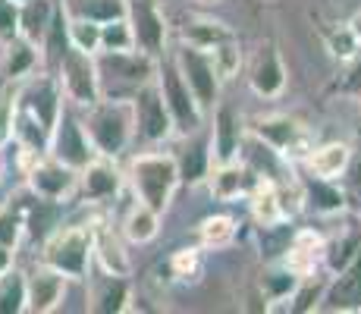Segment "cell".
Here are the masks:
<instances>
[{
  "label": "cell",
  "instance_id": "obj_17",
  "mask_svg": "<svg viewBox=\"0 0 361 314\" xmlns=\"http://www.w3.org/2000/svg\"><path fill=\"white\" fill-rule=\"evenodd\" d=\"M35 63V51H32V41H16L13 38L10 51H6L4 57V76H10V79H19V76H25L32 69Z\"/></svg>",
  "mask_w": 361,
  "mask_h": 314
},
{
  "label": "cell",
  "instance_id": "obj_22",
  "mask_svg": "<svg viewBox=\"0 0 361 314\" xmlns=\"http://www.w3.org/2000/svg\"><path fill=\"white\" fill-rule=\"evenodd\" d=\"M116 188V176L107 170V167H92L88 170V179H85V192L92 198H101V195H110Z\"/></svg>",
  "mask_w": 361,
  "mask_h": 314
},
{
  "label": "cell",
  "instance_id": "obj_33",
  "mask_svg": "<svg viewBox=\"0 0 361 314\" xmlns=\"http://www.w3.org/2000/svg\"><path fill=\"white\" fill-rule=\"evenodd\" d=\"M10 264H13L10 248H4V246H0V274H4V270H10Z\"/></svg>",
  "mask_w": 361,
  "mask_h": 314
},
{
  "label": "cell",
  "instance_id": "obj_6",
  "mask_svg": "<svg viewBox=\"0 0 361 314\" xmlns=\"http://www.w3.org/2000/svg\"><path fill=\"white\" fill-rule=\"evenodd\" d=\"M92 135L104 155H116L123 148V142H126V120H123V114L114 107L98 110L92 116Z\"/></svg>",
  "mask_w": 361,
  "mask_h": 314
},
{
  "label": "cell",
  "instance_id": "obj_18",
  "mask_svg": "<svg viewBox=\"0 0 361 314\" xmlns=\"http://www.w3.org/2000/svg\"><path fill=\"white\" fill-rule=\"evenodd\" d=\"M44 41H47V54H51V60L54 63L63 60V54L69 51V23L63 19L60 10H54L51 25H47V32H44Z\"/></svg>",
  "mask_w": 361,
  "mask_h": 314
},
{
  "label": "cell",
  "instance_id": "obj_32",
  "mask_svg": "<svg viewBox=\"0 0 361 314\" xmlns=\"http://www.w3.org/2000/svg\"><path fill=\"white\" fill-rule=\"evenodd\" d=\"M311 198H314L321 207H336L339 205V195L333 192V188L321 186V183H311Z\"/></svg>",
  "mask_w": 361,
  "mask_h": 314
},
{
  "label": "cell",
  "instance_id": "obj_29",
  "mask_svg": "<svg viewBox=\"0 0 361 314\" xmlns=\"http://www.w3.org/2000/svg\"><path fill=\"white\" fill-rule=\"evenodd\" d=\"M201 173H204V148L195 145V148L183 157V176L185 179H198Z\"/></svg>",
  "mask_w": 361,
  "mask_h": 314
},
{
  "label": "cell",
  "instance_id": "obj_9",
  "mask_svg": "<svg viewBox=\"0 0 361 314\" xmlns=\"http://www.w3.org/2000/svg\"><path fill=\"white\" fill-rule=\"evenodd\" d=\"M132 19H135V38L138 44H145V51H161V35L164 25L157 19L151 0H135L132 4Z\"/></svg>",
  "mask_w": 361,
  "mask_h": 314
},
{
  "label": "cell",
  "instance_id": "obj_12",
  "mask_svg": "<svg viewBox=\"0 0 361 314\" xmlns=\"http://www.w3.org/2000/svg\"><path fill=\"white\" fill-rule=\"evenodd\" d=\"M25 311V280L16 270L0 274V314H19Z\"/></svg>",
  "mask_w": 361,
  "mask_h": 314
},
{
  "label": "cell",
  "instance_id": "obj_27",
  "mask_svg": "<svg viewBox=\"0 0 361 314\" xmlns=\"http://www.w3.org/2000/svg\"><path fill=\"white\" fill-rule=\"evenodd\" d=\"M13 116H16V107H13V95H0V148L10 142L13 135Z\"/></svg>",
  "mask_w": 361,
  "mask_h": 314
},
{
  "label": "cell",
  "instance_id": "obj_7",
  "mask_svg": "<svg viewBox=\"0 0 361 314\" xmlns=\"http://www.w3.org/2000/svg\"><path fill=\"white\" fill-rule=\"evenodd\" d=\"M23 101H25V110L51 132L54 123H57V114H60V101H57L54 82H38V85H32L29 92L23 95Z\"/></svg>",
  "mask_w": 361,
  "mask_h": 314
},
{
  "label": "cell",
  "instance_id": "obj_1",
  "mask_svg": "<svg viewBox=\"0 0 361 314\" xmlns=\"http://www.w3.org/2000/svg\"><path fill=\"white\" fill-rule=\"evenodd\" d=\"M47 264L60 274H69V277H82L85 274V264H88V236L73 229V233H63L47 246L44 251Z\"/></svg>",
  "mask_w": 361,
  "mask_h": 314
},
{
  "label": "cell",
  "instance_id": "obj_5",
  "mask_svg": "<svg viewBox=\"0 0 361 314\" xmlns=\"http://www.w3.org/2000/svg\"><path fill=\"white\" fill-rule=\"evenodd\" d=\"M63 292V274L60 270H38L32 280H25V308L32 311H51L60 302Z\"/></svg>",
  "mask_w": 361,
  "mask_h": 314
},
{
  "label": "cell",
  "instance_id": "obj_30",
  "mask_svg": "<svg viewBox=\"0 0 361 314\" xmlns=\"http://www.w3.org/2000/svg\"><path fill=\"white\" fill-rule=\"evenodd\" d=\"M101 41H104L107 47H114V51L126 47V44H129V32H126V25H123V23H114V19H110V25L101 32Z\"/></svg>",
  "mask_w": 361,
  "mask_h": 314
},
{
  "label": "cell",
  "instance_id": "obj_28",
  "mask_svg": "<svg viewBox=\"0 0 361 314\" xmlns=\"http://www.w3.org/2000/svg\"><path fill=\"white\" fill-rule=\"evenodd\" d=\"M123 298H126V286L123 283H107V289L98 298V311H120Z\"/></svg>",
  "mask_w": 361,
  "mask_h": 314
},
{
  "label": "cell",
  "instance_id": "obj_16",
  "mask_svg": "<svg viewBox=\"0 0 361 314\" xmlns=\"http://www.w3.org/2000/svg\"><path fill=\"white\" fill-rule=\"evenodd\" d=\"M330 305L333 308H358L361 305V264H355V267L336 283V289L330 292Z\"/></svg>",
  "mask_w": 361,
  "mask_h": 314
},
{
  "label": "cell",
  "instance_id": "obj_25",
  "mask_svg": "<svg viewBox=\"0 0 361 314\" xmlns=\"http://www.w3.org/2000/svg\"><path fill=\"white\" fill-rule=\"evenodd\" d=\"M69 41H73L79 51H92L101 41V32H98V25H92V19H82V23L69 25Z\"/></svg>",
  "mask_w": 361,
  "mask_h": 314
},
{
  "label": "cell",
  "instance_id": "obj_3",
  "mask_svg": "<svg viewBox=\"0 0 361 314\" xmlns=\"http://www.w3.org/2000/svg\"><path fill=\"white\" fill-rule=\"evenodd\" d=\"M54 126H57V132H54V155H57V160L66 167H85L92 160V151H88V142L82 135L79 123L69 114H63V120H57Z\"/></svg>",
  "mask_w": 361,
  "mask_h": 314
},
{
  "label": "cell",
  "instance_id": "obj_24",
  "mask_svg": "<svg viewBox=\"0 0 361 314\" xmlns=\"http://www.w3.org/2000/svg\"><path fill=\"white\" fill-rule=\"evenodd\" d=\"M123 13L120 0H88L85 6H82V16L92 19V23H110V19H116Z\"/></svg>",
  "mask_w": 361,
  "mask_h": 314
},
{
  "label": "cell",
  "instance_id": "obj_19",
  "mask_svg": "<svg viewBox=\"0 0 361 314\" xmlns=\"http://www.w3.org/2000/svg\"><path fill=\"white\" fill-rule=\"evenodd\" d=\"M13 132H16V135L23 138L32 151H41V148H44V142H47V129L35 120L29 110H23L19 116H13Z\"/></svg>",
  "mask_w": 361,
  "mask_h": 314
},
{
  "label": "cell",
  "instance_id": "obj_21",
  "mask_svg": "<svg viewBox=\"0 0 361 314\" xmlns=\"http://www.w3.org/2000/svg\"><path fill=\"white\" fill-rule=\"evenodd\" d=\"M54 217H57V211H54L47 201L32 205L29 207V217H25V223H29V233L35 236V239H44V236L51 233V227H54Z\"/></svg>",
  "mask_w": 361,
  "mask_h": 314
},
{
  "label": "cell",
  "instance_id": "obj_23",
  "mask_svg": "<svg viewBox=\"0 0 361 314\" xmlns=\"http://www.w3.org/2000/svg\"><path fill=\"white\" fill-rule=\"evenodd\" d=\"M19 38V0H0V41Z\"/></svg>",
  "mask_w": 361,
  "mask_h": 314
},
{
  "label": "cell",
  "instance_id": "obj_31",
  "mask_svg": "<svg viewBox=\"0 0 361 314\" xmlns=\"http://www.w3.org/2000/svg\"><path fill=\"white\" fill-rule=\"evenodd\" d=\"M19 239V220L13 214H0V246L13 248Z\"/></svg>",
  "mask_w": 361,
  "mask_h": 314
},
{
  "label": "cell",
  "instance_id": "obj_14",
  "mask_svg": "<svg viewBox=\"0 0 361 314\" xmlns=\"http://www.w3.org/2000/svg\"><path fill=\"white\" fill-rule=\"evenodd\" d=\"M101 69L107 76H116V79H126V82H142L148 76V63L138 57H123V54H107L101 60Z\"/></svg>",
  "mask_w": 361,
  "mask_h": 314
},
{
  "label": "cell",
  "instance_id": "obj_11",
  "mask_svg": "<svg viewBox=\"0 0 361 314\" xmlns=\"http://www.w3.org/2000/svg\"><path fill=\"white\" fill-rule=\"evenodd\" d=\"M138 123H142V132L148 138H161L166 132V116L154 92H145L138 97Z\"/></svg>",
  "mask_w": 361,
  "mask_h": 314
},
{
  "label": "cell",
  "instance_id": "obj_26",
  "mask_svg": "<svg viewBox=\"0 0 361 314\" xmlns=\"http://www.w3.org/2000/svg\"><path fill=\"white\" fill-rule=\"evenodd\" d=\"M220 142H217V148H220V157H230L233 155V148H235V126H233V116H230V110H224L220 114Z\"/></svg>",
  "mask_w": 361,
  "mask_h": 314
},
{
  "label": "cell",
  "instance_id": "obj_2",
  "mask_svg": "<svg viewBox=\"0 0 361 314\" xmlns=\"http://www.w3.org/2000/svg\"><path fill=\"white\" fill-rule=\"evenodd\" d=\"M60 69H63V82L69 88V95L75 101H94L98 97V76H94V63L88 60L85 51L79 47H69L60 60Z\"/></svg>",
  "mask_w": 361,
  "mask_h": 314
},
{
  "label": "cell",
  "instance_id": "obj_10",
  "mask_svg": "<svg viewBox=\"0 0 361 314\" xmlns=\"http://www.w3.org/2000/svg\"><path fill=\"white\" fill-rule=\"evenodd\" d=\"M69 183H73V176H69L66 164H44L32 173V188L38 195H44V198H57V195H63L69 188Z\"/></svg>",
  "mask_w": 361,
  "mask_h": 314
},
{
  "label": "cell",
  "instance_id": "obj_13",
  "mask_svg": "<svg viewBox=\"0 0 361 314\" xmlns=\"http://www.w3.org/2000/svg\"><path fill=\"white\" fill-rule=\"evenodd\" d=\"M183 63H185V73H189V79H192V85H195V92L201 101H214V92H217V82H214V73H211V66H207L204 60L198 57V54H192V51H185L183 54Z\"/></svg>",
  "mask_w": 361,
  "mask_h": 314
},
{
  "label": "cell",
  "instance_id": "obj_4",
  "mask_svg": "<svg viewBox=\"0 0 361 314\" xmlns=\"http://www.w3.org/2000/svg\"><path fill=\"white\" fill-rule=\"evenodd\" d=\"M135 183L142 188L145 201L154 211H161L166 201V192H170V183H173V167L166 160H142L135 167Z\"/></svg>",
  "mask_w": 361,
  "mask_h": 314
},
{
  "label": "cell",
  "instance_id": "obj_35",
  "mask_svg": "<svg viewBox=\"0 0 361 314\" xmlns=\"http://www.w3.org/2000/svg\"><path fill=\"white\" fill-rule=\"evenodd\" d=\"M0 170H4V167H0Z\"/></svg>",
  "mask_w": 361,
  "mask_h": 314
},
{
  "label": "cell",
  "instance_id": "obj_8",
  "mask_svg": "<svg viewBox=\"0 0 361 314\" xmlns=\"http://www.w3.org/2000/svg\"><path fill=\"white\" fill-rule=\"evenodd\" d=\"M51 16H54L51 0H19V35L35 44L38 38H44Z\"/></svg>",
  "mask_w": 361,
  "mask_h": 314
},
{
  "label": "cell",
  "instance_id": "obj_34",
  "mask_svg": "<svg viewBox=\"0 0 361 314\" xmlns=\"http://www.w3.org/2000/svg\"><path fill=\"white\" fill-rule=\"evenodd\" d=\"M286 286H289V280H274V289H276V292L286 289Z\"/></svg>",
  "mask_w": 361,
  "mask_h": 314
},
{
  "label": "cell",
  "instance_id": "obj_15",
  "mask_svg": "<svg viewBox=\"0 0 361 314\" xmlns=\"http://www.w3.org/2000/svg\"><path fill=\"white\" fill-rule=\"evenodd\" d=\"M164 85H166V97H170L173 110H176V120H179V126H183V129H192V126H195V110H192L189 92L183 88L179 76H176V73H166Z\"/></svg>",
  "mask_w": 361,
  "mask_h": 314
},
{
  "label": "cell",
  "instance_id": "obj_20",
  "mask_svg": "<svg viewBox=\"0 0 361 314\" xmlns=\"http://www.w3.org/2000/svg\"><path fill=\"white\" fill-rule=\"evenodd\" d=\"M280 82H283V76H280V66H276V57L267 51L261 57L258 69H255V88L264 92V95H270V92H276V88H280Z\"/></svg>",
  "mask_w": 361,
  "mask_h": 314
}]
</instances>
